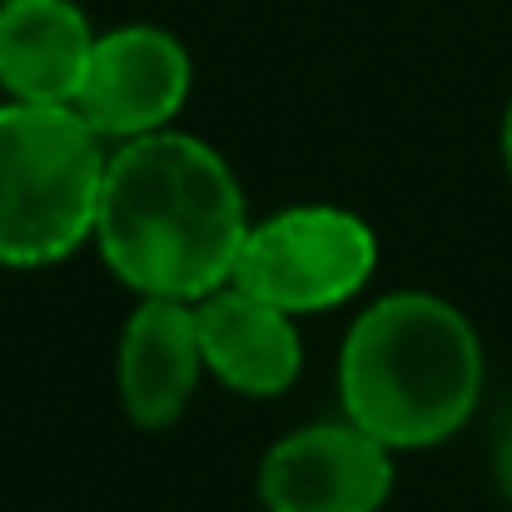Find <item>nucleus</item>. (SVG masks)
I'll list each match as a JSON object with an SVG mask.
<instances>
[{"label":"nucleus","mask_w":512,"mask_h":512,"mask_svg":"<svg viewBox=\"0 0 512 512\" xmlns=\"http://www.w3.org/2000/svg\"><path fill=\"white\" fill-rule=\"evenodd\" d=\"M105 160L75 105L0 100V269H50L95 239Z\"/></svg>","instance_id":"obj_3"},{"label":"nucleus","mask_w":512,"mask_h":512,"mask_svg":"<svg viewBox=\"0 0 512 512\" xmlns=\"http://www.w3.org/2000/svg\"><path fill=\"white\" fill-rule=\"evenodd\" d=\"M503 165L512 174V100H508V115H503Z\"/></svg>","instance_id":"obj_11"},{"label":"nucleus","mask_w":512,"mask_h":512,"mask_svg":"<svg viewBox=\"0 0 512 512\" xmlns=\"http://www.w3.org/2000/svg\"><path fill=\"white\" fill-rule=\"evenodd\" d=\"M393 498V448L348 418L284 433L259 463L264 512H383Z\"/></svg>","instance_id":"obj_5"},{"label":"nucleus","mask_w":512,"mask_h":512,"mask_svg":"<svg viewBox=\"0 0 512 512\" xmlns=\"http://www.w3.org/2000/svg\"><path fill=\"white\" fill-rule=\"evenodd\" d=\"M204 373H214L229 393L279 398L304 373V339L294 314L254 299L239 284H224L194 304Z\"/></svg>","instance_id":"obj_8"},{"label":"nucleus","mask_w":512,"mask_h":512,"mask_svg":"<svg viewBox=\"0 0 512 512\" xmlns=\"http://www.w3.org/2000/svg\"><path fill=\"white\" fill-rule=\"evenodd\" d=\"M483 378L488 363L473 319L428 289L373 299L339 353L343 418L393 453L463 433L478 413Z\"/></svg>","instance_id":"obj_2"},{"label":"nucleus","mask_w":512,"mask_h":512,"mask_svg":"<svg viewBox=\"0 0 512 512\" xmlns=\"http://www.w3.org/2000/svg\"><path fill=\"white\" fill-rule=\"evenodd\" d=\"M373 269L378 234L363 214L343 204H294L249 224L229 284L294 319H309L363 294Z\"/></svg>","instance_id":"obj_4"},{"label":"nucleus","mask_w":512,"mask_h":512,"mask_svg":"<svg viewBox=\"0 0 512 512\" xmlns=\"http://www.w3.org/2000/svg\"><path fill=\"white\" fill-rule=\"evenodd\" d=\"M95 25L75 0H0V90L30 105H75Z\"/></svg>","instance_id":"obj_9"},{"label":"nucleus","mask_w":512,"mask_h":512,"mask_svg":"<svg viewBox=\"0 0 512 512\" xmlns=\"http://www.w3.org/2000/svg\"><path fill=\"white\" fill-rule=\"evenodd\" d=\"M493 468H498V483H503V493L512 498V408H508V418L498 423V443H493Z\"/></svg>","instance_id":"obj_10"},{"label":"nucleus","mask_w":512,"mask_h":512,"mask_svg":"<svg viewBox=\"0 0 512 512\" xmlns=\"http://www.w3.org/2000/svg\"><path fill=\"white\" fill-rule=\"evenodd\" d=\"M199 378H204V348H199L194 304L140 299L115 348V388L125 418L145 433H165L184 418Z\"/></svg>","instance_id":"obj_7"},{"label":"nucleus","mask_w":512,"mask_h":512,"mask_svg":"<svg viewBox=\"0 0 512 512\" xmlns=\"http://www.w3.org/2000/svg\"><path fill=\"white\" fill-rule=\"evenodd\" d=\"M189 50L160 25H120L95 35V55L75 110L100 140H140L170 130L189 100Z\"/></svg>","instance_id":"obj_6"},{"label":"nucleus","mask_w":512,"mask_h":512,"mask_svg":"<svg viewBox=\"0 0 512 512\" xmlns=\"http://www.w3.org/2000/svg\"><path fill=\"white\" fill-rule=\"evenodd\" d=\"M249 199L229 160L184 130L125 140L105 160L95 244L120 284L140 299H184L234 279L249 239Z\"/></svg>","instance_id":"obj_1"}]
</instances>
